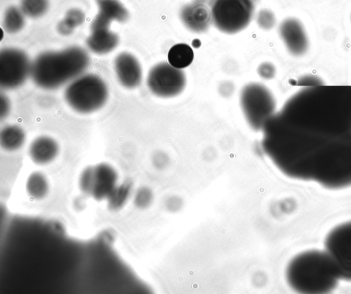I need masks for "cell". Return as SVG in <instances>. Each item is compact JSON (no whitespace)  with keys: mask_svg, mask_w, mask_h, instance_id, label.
I'll list each match as a JSON object with an SVG mask.
<instances>
[{"mask_svg":"<svg viewBox=\"0 0 351 294\" xmlns=\"http://www.w3.org/2000/svg\"><path fill=\"white\" fill-rule=\"evenodd\" d=\"M21 8L14 6L9 8L5 14L3 27L10 34L19 32L24 26L25 16Z\"/></svg>","mask_w":351,"mask_h":294,"instance_id":"20","label":"cell"},{"mask_svg":"<svg viewBox=\"0 0 351 294\" xmlns=\"http://www.w3.org/2000/svg\"><path fill=\"white\" fill-rule=\"evenodd\" d=\"M186 79L184 72L167 62L154 66L148 73L147 84L156 96L162 98L176 97L184 89Z\"/></svg>","mask_w":351,"mask_h":294,"instance_id":"10","label":"cell"},{"mask_svg":"<svg viewBox=\"0 0 351 294\" xmlns=\"http://www.w3.org/2000/svg\"><path fill=\"white\" fill-rule=\"evenodd\" d=\"M89 63L88 53L77 46L45 51L32 62L31 76L38 87L53 90L80 76Z\"/></svg>","mask_w":351,"mask_h":294,"instance_id":"3","label":"cell"},{"mask_svg":"<svg viewBox=\"0 0 351 294\" xmlns=\"http://www.w3.org/2000/svg\"><path fill=\"white\" fill-rule=\"evenodd\" d=\"M27 196L33 200L44 199L49 193V182L44 174L35 171L27 177L25 183Z\"/></svg>","mask_w":351,"mask_h":294,"instance_id":"17","label":"cell"},{"mask_svg":"<svg viewBox=\"0 0 351 294\" xmlns=\"http://www.w3.org/2000/svg\"><path fill=\"white\" fill-rule=\"evenodd\" d=\"M275 68L273 64L268 62L261 64L258 68V73L264 79H271L275 75Z\"/></svg>","mask_w":351,"mask_h":294,"instance_id":"24","label":"cell"},{"mask_svg":"<svg viewBox=\"0 0 351 294\" xmlns=\"http://www.w3.org/2000/svg\"><path fill=\"white\" fill-rule=\"evenodd\" d=\"M193 49L184 43L176 44L171 47L167 55L169 63L180 69L189 66L193 62Z\"/></svg>","mask_w":351,"mask_h":294,"instance_id":"18","label":"cell"},{"mask_svg":"<svg viewBox=\"0 0 351 294\" xmlns=\"http://www.w3.org/2000/svg\"><path fill=\"white\" fill-rule=\"evenodd\" d=\"M48 6V0H21L20 8L25 16L37 18L45 13Z\"/></svg>","mask_w":351,"mask_h":294,"instance_id":"22","label":"cell"},{"mask_svg":"<svg viewBox=\"0 0 351 294\" xmlns=\"http://www.w3.org/2000/svg\"><path fill=\"white\" fill-rule=\"evenodd\" d=\"M254 9L252 0H214L211 19L221 32L235 34L248 25Z\"/></svg>","mask_w":351,"mask_h":294,"instance_id":"6","label":"cell"},{"mask_svg":"<svg viewBox=\"0 0 351 294\" xmlns=\"http://www.w3.org/2000/svg\"><path fill=\"white\" fill-rule=\"evenodd\" d=\"M84 21V14L81 10L77 9L70 10L66 14L64 19L58 23V30L62 35H69Z\"/></svg>","mask_w":351,"mask_h":294,"instance_id":"21","label":"cell"},{"mask_svg":"<svg viewBox=\"0 0 351 294\" xmlns=\"http://www.w3.org/2000/svg\"><path fill=\"white\" fill-rule=\"evenodd\" d=\"M25 134L23 130L16 125L4 127L0 133V145L8 151L19 149L24 144Z\"/></svg>","mask_w":351,"mask_h":294,"instance_id":"16","label":"cell"},{"mask_svg":"<svg viewBox=\"0 0 351 294\" xmlns=\"http://www.w3.org/2000/svg\"><path fill=\"white\" fill-rule=\"evenodd\" d=\"M59 145L51 137L40 136L29 145L28 154L36 164L43 165L51 162L59 153Z\"/></svg>","mask_w":351,"mask_h":294,"instance_id":"14","label":"cell"},{"mask_svg":"<svg viewBox=\"0 0 351 294\" xmlns=\"http://www.w3.org/2000/svg\"><path fill=\"white\" fill-rule=\"evenodd\" d=\"M108 97L105 82L94 74L82 75L72 80L64 90L67 104L75 112L88 114L104 106Z\"/></svg>","mask_w":351,"mask_h":294,"instance_id":"4","label":"cell"},{"mask_svg":"<svg viewBox=\"0 0 351 294\" xmlns=\"http://www.w3.org/2000/svg\"><path fill=\"white\" fill-rule=\"evenodd\" d=\"M338 270L340 279L351 281V221L330 231L324 243Z\"/></svg>","mask_w":351,"mask_h":294,"instance_id":"8","label":"cell"},{"mask_svg":"<svg viewBox=\"0 0 351 294\" xmlns=\"http://www.w3.org/2000/svg\"><path fill=\"white\" fill-rule=\"evenodd\" d=\"M279 34L291 55L301 56L308 51V34L303 24L298 19H285L279 26Z\"/></svg>","mask_w":351,"mask_h":294,"instance_id":"11","label":"cell"},{"mask_svg":"<svg viewBox=\"0 0 351 294\" xmlns=\"http://www.w3.org/2000/svg\"><path fill=\"white\" fill-rule=\"evenodd\" d=\"M257 22L261 28L264 29H269L274 26L275 23V17L271 11L264 10L260 11L258 15Z\"/></svg>","mask_w":351,"mask_h":294,"instance_id":"23","label":"cell"},{"mask_svg":"<svg viewBox=\"0 0 351 294\" xmlns=\"http://www.w3.org/2000/svg\"><path fill=\"white\" fill-rule=\"evenodd\" d=\"M32 62L22 50L13 47L0 51V86L14 89L23 85L31 75Z\"/></svg>","mask_w":351,"mask_h":294,"instance_id":"9","label":"cell"},{"mask_svg":"<svg viewBox=\"0 0 351 294\" xmlns=\"http://www.w3.org/2000/svg\"><path fill=\"white\" fill-rule=\"evenodd\" d=\"M90 29L86 45L91 51L97 54H106L116 48L119 37L109 27H90Z\"/></svg>","mask_w":351,"mask_h":294,"instance_id":"15","label":"cell"},{"mask_svg":"<svg viewBox=\"0 0 351 294\" xmlns=\"http://www.w3.org/2000/svg\"><path fill=\"white\" fill-rule=\"evenodd\" d=\"M10 109V103L5 96H1V117L6 115Z\"/></svg>","mask_w":351,"mask_h":294,"instance_id":"25","label":"cell"},{"mask_svg":"<svg viewBox=\"0 0 351 294\" xmlns=\"http://www.w3.org/2000/svg\"><path fill=\"white\" fill-rule=\"evenodd\" d=\"M98 13L110 21H125L128 18V12L117 0H98Z\"/></svg>","mask_w":351,"mask_h":294,"instance_id":"19","label":"cell"},{"mask_svg":"<svg viewBox=\"0 0 351 294\" xmlns=\"http://www.w3.org/2000/svg\"><path fill=\"white\" fill-rule=\"evenodd\" d=\"M350 23H351V15H350Z\"/></svg>","mask_w":351,"mask_h":294,"instance_id":"26","label":"cell"},{"mask_svg":"<svg viewBox=\"0 0 351 294\" xmlns=\"http://www.w3.org/2000/svg\"><path fill=\"white\" fill-rule=\"evenodd\" d=\"M286 279L289 285L299 293H325L335 289L340 277L326 250H308L290 260Z\"/></svg>","mask_w":351,"mask_h":294,"instance_id":"2","label":"cell"},{"mask_svg":"<svg viewBox=\"0 0 351 294\" xmlns=\"http://www.w3.org/2000/svg\"><path fill=\"white\" fill-rule=\"evenodd\" d=\"M240 105L245 118L254 130H262L265 122L276 112V99L264 85L250 83L245 86L240 95Z\"/></svg>","mask_w":351,"mask_h":294,"instance_id":"5","label":"cell"},{"mask_svg":"<svg viewBox=\"0 0 351 294\" xmlns=\"http://www.w3.org/2000/svg\"><path fill=\"white\" fill-rule=\"evenodd\" d=\"M114 70L120 84L132 89L137 87L142 80V69L138 60L131 53L123 52L114 60Z\"/></svg>","mask_w":351,"mask_h":294,"instance_id":"12","label":"cell"},{"mask_svg":"<svg viewBox=\"0 0 351 294\" xmlns=\"http://www.w3.org/2000/svg\"><path fill=\"white\" fill-rule=\"evenodd\" d=\"M180 19L186 28L200 33L207 29L211 21V12L206 5L196 3L185 5L180 11Z\"/></svg>","mask_w":351,"mask_h":294,"instance_id":"13","label":"cell"},{"mask_svg":"<svg viewBox=\"0 0 351 294\" xmlns=\"http://www.w3.org/2000/svg\"><path fill=\"white\" fill-rule=\"evenodd\" d=\"M262 131L264 153L286 176L331 190L351 186V85L300 88Z\"/></svg>","mask_w":351,"mask_h":294,"instance_id":"1","label":"cell"},{"mask_svg":"<svg viewBox=\"0 0 351 294\" xmlns=\"http://www.w3.org/2000/svg\"><path fill=\"white\" fill-rule=\"evenodd\" d=\"M118 175L115 169L104 162L85 168L79 184L82 191L97 200L110 197L117 186Z\"/></svg>","mask_w":351,"mask_h":294,"instance_id":"7","label":"cell"}]
</instances>
